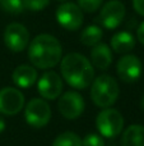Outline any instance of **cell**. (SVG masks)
Here are the masks:
<instances>
[{
  "label": "cell",
  "mask_w": 144,
  "mask_h": 146,
  "mask_svg": "<svg viewBox=\"0 0 144 146\" xmlns=\"http://www.w3.org/2000/svg\"><path fill=\"white\" fill-rule=\"evenodd\" d=\"M5 129V121L0 117V132H3Z\"/></svg>",
  "instance_id": "cell-25"
},
{
  "label": "cell",
  "mask_w": 144,
  "mask_h": 146,
  "mask_svg": "<svg viewBox=\"0 0 144 146\" xmlns=\"http://www.w3.org/2000/svg\"><path fill=\"white\" fill-rule=\"evenodd\" d=\"M116 71L121 81L126 83L137 82L142 76V62L138 56L128 54L121 56L117 62Z\"/></svg>",
  "instance_id": "cell-11"
},
{
  "label": "cell",
  "mask_w": 144,
  "mask_h": 146,
  "mask_svg": "<svg viewBox=\"0 0 144 146\" xmlns=\"http://www.w3.org/2000/svg\"><path fill=\"white\" fill-rule=\"evenodd\" d=\"M26 121L35 128H42L51 119V108L43 99H32L24 110Z\"/></svg>",
  "instance_id": "cell-5"
},
{
  "label": "cell",
  "mask_w": 144,
  "mask_h": 146,
  "mask_svg": "<svg viewBox=\"0 0 144 146\" xmlns=\"http://www.w3.org/2000/svg\"><path fill=\"white\" fill-rule=\"evenodd\" d=\"M37 88L43 99L55 100L63 92V80L56 72H45L38 80Z\"/></svg>",
  "instance_id": "cell-12"
},
{
  "label": "cell",
  "mask_w": 144,
  "mask_h": 146,
  "mask_svg": "<svg viewBox=\"0 0 144 146\" xmlns=\"http://www.w3.org/2000/svg\"><path fill=\"white\" fill-rule=\"evenodd\" d=\"M102 36H103V31L101 30V27L96 25H91L84 28V31L82 32L81 41L86 46H94L101 42Z\"/></svg>",
  "instance_id": "cell-17"
},
{
  "label": "cell",
  "mask_w": 144,
  "mask_h": 146,
  "mask_svg": "<svg viewBox=\"0 0 144 146\" xmlns=\"http://www.w3.org/2000/svg\"><path fill=\"white\" fill-rule=\"evenodd\" d=\"M137 36H138V40L140 41V44H143L144 45V21L139 25V27H138Z\"/></svg>",
  "instance_id": "cell-24"
},
{
  "label": "cell",
  "mask_w": 144,
  "mask_h": 146,
  "mask_svg": "<svg viewBox=\"0 0 144 146\" xmlns=\"http://www.w3.org/2000/svg\"><path fill=\"white\" fill-rule=\"evenodd\" d=\"M52 146H82V139L74 132H64L54 140Z\"/></svg>",
  "instance_id": "cell-18"
},
{
  "label": "cell",
  "mask_w": 144,
  "mask_h": 146,
  "mask_svg": "<svg viewBox=\"0 0 144 146\" xmlns=\"http://www.w3.org/2000/svg\"><path fill=\"white\" fill-rule=\"evenodd\" d=\"M12 78H13V82L17 86H19L22 88H28L37 80V71L31 66L22 64V66H18L13 71Z\"/></svg>",
  "instance_id": "cell-14"
},
{
  "label": "cell",
  "mask_w": 144,
  "mask_h": 146,
  "mask_svg": "<svg viewBox=\"0 0 144 146\" xmlns=\"http://www.w3.org/2000/svg\"><path fill=\"white\" fill-rule=\"evenodd\" d=\"M120 94L117 81L109 74H102L92 82L91 98L98 108H110L116 103Z\"/></svg>",
  "instance_id": "cell-3"
},
{
  "label": "cell",
  "mask_w": 144,
  "mask_h": 146,
  "mask_svg": "<svg viewBox=\"0 0 144 146\" xmlns=\"http://www.w3.org/2000/svg\"><path fill=\"white\" fill-rule=\"evenodd\" d=\"M63 48L55 36L42 33L36 36L28 48V59L35 67L40 69H48L55 67L61 60Z\"/></svg>",
  "instance_id": "cell-1"
},
{
  "label": "cell",
  "mask_w": 144,
  "mask_h": 146,
  "mask_svg": "<svg viewBox=\"0 0 144 146\" xmlns=\"http://www.w3.org/2000/svg\"><path fill=\"white\" fill-rule=\"evenodd\" d=\"M124 117L119 110L105 108L96 118V126L102 137L114 139L121 133L124 128Z\"/></svg>",
  "instance_id": "cell-4"
},
{
  "label": "cell",
  "mask_w": 144,
  "mask_h": 146,
  "mask_svg": "<svg viewBox=\"0 0 144 146\" xmlns=\"http://www.w3.org/2000/svg\"><path fill=\"white\" fill-rule=\"evenodd\" d=\"M91 63L99 71H106L112 63V51L109 45L99 42L91 51Z\"/></svg>",
  "instance_id": "cell-13"
},
{
  "label": "cell",
  "mask_w": 144,
  "mask_h": 146,
  "mask_svg": "<svg viewBox=\"0 0 144 146\" xmlns=\"http://www.w3.org/2000/svg\"><path fill=\"white\" fill-rule=\"evenodd\" d=\"M24 106V95L18 88L5 87L0 90V113L15 115Z\"/></svg>",
  "instance_id": "cell-10"
},
{
  "label": "cell",
  "mask_w": 144,
  "mask_h": 146,
  "mask_svg": "<svg viewBox=\"0 0 144 146\" xmlns=\"http://www.w3.org/2000/svg\"><path fill=\"white\" fill-rule=\"evenodd\" d=\"M82 146H105V141L101 135L88 133L82 141Z\"/></svg>",
  "instance_id": "cell-22"
},
{
  "label": "cell",
  "mask_w": 144,
  "mask_h": 146,
  "mask_svg": "<svg viewBox=\"0 0 144 146\" xmlns=\"http://www.w3.org/2000/svg\"><path fill=\"white\" fill-rule=\"evenodd\" d=\"M98 21L102 27L107 30L117 28L125 17V5L119 0H110L102 8H99Z\"/></svg>",
  "instance_id": "cell-7"
},
{
  "label": "cell",
  "mask_w": 144,
  "mask_h": 146,
  "mask_svg": "<svg viewBox=\"0 0 144 146\" xmlns=\"http://www.w3.org/2000/svg\"><path fill=\"white\" fill-rule=\"evenodd\" d=\"M59 1H64V0H59Z\"/></svg>",
  "instance_id": "cell-27"
},
{
  "label": "cell",
  "mask_w": 144,
  "mask_h": 146,
  "mask_svg": "<svg viewBox=\"0 0 144 146\" xmlns=\"http://www.w3.org/2000/svg\"><path fill=\"white\" fill-rule=\"evenodd\" d=\"M133 7L138 14L144 17V0H133Z\"/></svg>",
  "instance_id": "cell-23"
},
{
  "label": "cell",
  "mask_w": 144,
  "mask_h": 146,
  "mask_svg": "<svg viewBox=\"0 0 144 146\" xmlns=\"http://www.w3.org/2000/svg\"><path fill=\"white\" fill-rule=\"evenodd\" d=\"M121 146H144V126L132 124L124 131Z\"/></svg>",
  "instance_id": "cell-16"
},
{
  "label": "cell",
  "mask_w": 144,
  "mask_h": 146,
  "mask_svg": "<svg viewBox=\"0 0 144 146\" xmlns=\"http://www.w3.org/2000/svg\"><path fill=\"white\" fill-rule=\"evenodd\" d=\"M23 3H24L26 9L32 10V12H40L48 7L50 0H23Z\"/></svg>",
  "instance_id": "cell-21"
},
{
  "label": "cell",
  "mask_w": 144,
  "mask_h": 146,
  "mask_svg": "<svg viewBox=\"0 0 144 146\" xmlns=\"http://www.w3.org/2000/svg\"><path fill=\"white\" fill-rule=\"evenodd\" d=\"M83 10L74 3H63L56 9V21L68 31H77L83 25Z\"/></svg>",
  "instance_id": "cell-6"
},
{
  "label": "cell",
  "mask_w": 144,
  "mask_h": 146,
  "mask_svg": "<svg viewBox=\"0 0 144 146\" xmlns=\"http://www.w3.org/2000/svg\"><path fill=\"white\" fill-rule=\"evenodd\" d=\"M60 71L66 83L77 90L87 88L94 80V68L92 63L79 53H70L64 56Z\"/></svg>",
  "instance_id": "cell-2"
},
{
  "label": "cell",
  "mask_w": 144,
  "mask_h": 146,
  "mask_svg": "<svg viewBox=\"0 0 144 146\" xmlns=\"http://www.w3.org/2000/svg\"><path fill=\"white\" fill-rule=\"evenodd\" d=\"M140 106H142V109H143V110H144V95H143L142 100H140Z\"/></svg>",
  "instance_id": "cell-26"
},
{
  "label": "cell",
  "mask_w": 144,
  "mask_h": 146,
  "mask_svg": "<svg viewBox=\"0 0 144 146\" xmlns=\"http://www.w3.org/2000/svg\"><path fill=\"white\" fill-rule=\"evenodd\" d=\"M84 99L81 94L75 91H68L63 96H60L58 103V108L60 114L66 119H77L84 111Z\"/></svg>",
  "instance_id": "cell-9"
},
{
  "label": "cell",
  "mask_w": 144,
  "mask_h": 146,
  "mask_svg": "<svg viewBox=\"0 0 144 146\" xmlns=\"http://www.w3.org/2000/svg\"><path fill=\"white\" fill-rule=\"evenodd\" d=\"M1 8L9 14H20L24 10L23 0H0Z\"/></svg>",
  "instance_id": "cell-19"
},
{
  "label": "cell",
  "mask_w": 144,
  "mask_h": 146,
  "mask_svg": "<svg viewBox=\"0 0 144 146\" xmlns=\"http://www.w3.org/2000/svg\"><path fill=\"white\" fill-rule=\"evenodd\" d=\"M110 45L115 53L126 54L135 48V38L129 31H121L112 36Z\"/></svg>",
  "instance_id": "cell-15"
},
{
  "label": "cell",
  "mask_w": 144,
  "mask_h": 146,
  "mask_svg": "<svg viewBox=\"0 0 144 146\" xmlns=\"http://www.w3.org/2000/svg\"><path fill=\"white\" fill-rule=\"evenodd\" d=\"M4 42L14 53L23 51L29 42V32L22 23H10L4 31Z\"/></svg>",
  "instance_id": "cell-8"
},
{
  "label": "cell",
  "mask_w": 144,
  "mask_h": 146,
  "mask_svg": "<svg viewBox=\"0 0 144 146\" xmlns=\"http://www.w3.org/2000/svg\"><path fill=\"white\" fill-rule=\"evenodd\" d=\"M102 3H103V0H78V7L83 12L93 13L101 8Z\"/></svg>",
  "instance_id": "cell-20"
}]
</instances>
